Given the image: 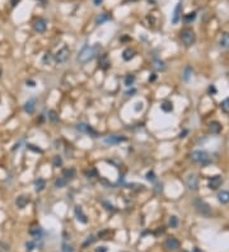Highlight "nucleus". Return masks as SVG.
<instances>
[{
  "label": "nucleus",
  "instance_id": "1",
  "mask_svg": "<svg viewBox=\"0 0 229 252\" xmlns=\"http://www.w3.org/2000/svg\"><path fill=\"white\" fill-rule=\"evenodd\" d=\"M99 51H101L99 44H96L93 46H84L78 55V61L80 64H87L89 61H92L99 54Z\"/></svg>",
  "mask_w": 229,
  "mask_h": 252
},
{
  "label": "nucleus",
  "instance_id": "2",
  "mask_svg": "<svg viewBox=\"0 0 229 252\" xmlns=\"http://www.w3.org/2000/svg\"><path fill=\"white\" fill-rule=\"evenodd\" d=\"M193 205H195V209H196V211H197L200 215L205 216V218H209V216L211 215V208L209 206V204L205 203L204 200L196 199V200L193 201Z\"/></svg>",
  "mask_w": 229,
  "mask_h": 252
},
{
  "label": "nucleus",
  "instance_id": "3",
  "mask_svg": "<svg viewBox=\"0 0 229 252\" xmlns=\"http://www.w3.org/2000/svg\"><path fill=\"white\" fill-rule=\"evenodd\" d=\"M191 159H192L195 163H200V164H204V166L210 163L209 154L204 150H195L192 154H191Z\"/></svg>",
  "mask_w": 229,
  "mask_h": 252
},
{
  "label": "nucleus",
  "instance_id": "4",
  "mask_svg": "<svg viewBox=\"0 0 229 252\" xmlns=\"http://www.w3.org/2000/svg\"><path fill=\"white\" fill-rule=\"evenodd\" d=\"M195 40H196V36H195V32L191 31V29H185V31L181 33V41L185 46L193 45Z\"/></svg>",
  "mask_w": 229,
  "mask_h": 252
},
{
  "label": "nucleus",
  "instance_id": "5",
  "mask_svg": "<svg viewBox=\"0 0 229 252\" xmlns=\"http://www.w3.org/2000/svg\"><path fill=\"white\" fill-rule=\"evenodd\" d=\"M126 140H127V138L124 135H108L103 139V143L106 145H117L120 143L126 142Z\"/></svg>",
  "mask_w": 229,
  "mask_h": 252
},
{
  "label": "nucleus",
  "instance_id": "6",
  "mask_svg": "<svg viewBox=\"0 0 229 252\" xmlns=\"http://www.w3.org/2000/svg\"><path fill=\"white\" fill-rule=\"evenodd\" d=\"M69 54H70V50L67 49L66 46H64V47H61L56 52V55H55V61L57 64H64L67 60V57H69Z\"/></svg>",
  "mask_w": 229,
  "mask_h": 252
},
{
  "label": "nucleus",
  "instance_id": "7",
  "mask_svg": "<svg viewBox=\"0 0 229 252\" xmlns=\"http://www.w3.org/2000/svg\"><path fill=\"white\" fill-rule=\"evenodd\" d=\"M76 130L80 131V132H84V134H89L91 136H93V138H97V136H98L97 131L93 129L92 126L87 125V123H78V125H76Z\"/></svg>",
  "mask_w": 229,
  "mask_h": 252
},
{
  "label": "nucleus",
  "instance_id": "8",
  "mask_svg": "<svg viewBox=\"0 0 229 252\" xmlns=\"http://www.w3.org/2000/svg\"><path fill=\"white\" fill-rule=\"evenodd\" d=\"M186 186L188 187L191 191H197L199 190V177L196 174H190L186 180Z\"/></svg>",
  "mask_w": 229,
  "mask_h": 252
},
{
  "label": "nucleus",
  "instance_id": "9",
  "mask_svg": "<svg viewBox=\"0 0 229 252\" xmlns=\"http://www.w3.org/2000/svg\"><path fill=\"white\" fill-rule=\"evenodd\" d=\"M222 185H223V178H222V176H219V174L211 177L209 182H207V186H209L210 190H218Z\"/></svg>",
  "mask_w": 229,
  "mask_h": 252
},
{
  "label": "nucleus",
  "instance_id": "10",
  "mask_svg": "<svg viewBox=\"0 0 229 252\" xmlns=\"http://www.w3.org/2000/svg\"><path fill=\"white\" fill-rule=\"evenodd\" d=\"M180 246H181L180 241L175 237H169V238H167V241H165V247H167V250H169V251H177L180 248Z\"/></svg>",
  "mask_w": 229,
  "mask_h": 252
},
{
  "label": "nucleus",
  "instance_id": "11",
  "mask_svg": "<svg viewBox=\"0 0 229 252\" xmlns=\"http://www.w3.org/2000/svg\"><path fill=\"white\" fill-rule=\"evenodd\" d=\"M36 105H37L36 98H29V99L24 103V111L27 113L32 115L33 112H35V110H36Z\"/></svg>",
  "mask_w": 229,
  "mask_h": 252
},
{
  "label": "nucleus",
  "instance_id": "12",
  "mask_svg": "<svg viewBox=\"0 0 229 252\" xmlns=\"http://www.w3.org/2000/svg\"><path fill=\"white\" fill-rule=\"evenodd\" d=\"M74 213H75V216H76V219H78L80 223H83V224H87L88 223V219H87V215L83 213V209L82 206H75L74 209Z\"/></svg>",
  "mask_w": 229,
  "mask_h": 252
},
{
  "label": "nucleus",
  "instance_id": "13",
  "mask_svg": "<svg viewBox=\"0 0 229 252\" xmlns=\"http://www.w3.org/2000/svg\"><path fill=\"white\" fill-rule=\"evenodd\" d=\"M33 27H35V31L38 32V33H43L46 31V28H47V22H46L45 19H37L35 24H33Z\"/></svg>",
  "mask_w": 229,
  "mask_h": 252
},
{
  "label": "nucleus",
  "instance_id": "14",
  "mask_svg": "<svg viewBox=\"0 0 229 252\" xmlns=\"http://www.w3.org/2000/svg\"><path fill=\"white\" fill-rule=\"evenodd\" d=\"M181 13H182V1H180L175 8V12H173V17H172V23L177 24L181 19Z\"/></svg>",
  "mask_w": 229,
  "mask_h": 252
},
{
  "label": "nucleus",
  "instance_id": "15",
  "mask_svg": "<svg viewBox=\"0 0 229 252\" xmlns=\"http://www.w3.org/2000/svg\"><path fill=\"white\" fill-rule=\"evenodd\" d=\"M28 203H29V200H28L27 196H24V195H20V196H18V198L15 199V205L19 209H24L25 206H27Z\"/></svg>",
  "mask_w": 229,
  "mask_h": 252
},
{
  "label": "nucleus",
  "instance_id": "16",
  "mask_svg": "<svg viewBox=\"0 0 229 252\" xmlns=\"http://www.w3.org/2000/svg\"><path fill=\"white\" fill-rule=\"evenodd\" d=\"M112 19V15L108 14V13H102L96 18V24H103L104 22H108V20Z\"/></svg>",
  "mask_w": 229,
  "mask_h": 252
},
{
  "label": "nucleus",
  "instance_id": "17",
  "mask_svg": "<svg viewBox=\"0 0 229 252\" xmlns=\"http://www.w3.org/2000/svg\"><path fill=\"white\" fill-rule=\"evenodd\" d=\"M209 130L211 134H219L222 131V123L218 122V121H213L209 123Z\"/></svg>",
  "mask_w": 229,
  "mask_h": 252
},
{
  "label": "nucleus",
  "instance_id": "18",
  "mask_svg": "<svg viewBox=\"0 0 229 252\" xmlns=\"http://www.w3.org/2000/svg\"><path fill=\"white\" fill-rule=\"evenodd\" d=\"M109 60H108V57H107V55H101V57H99V68L102 70H107L108 68H109Z\"/></svg>",
  "mask_w": 229,
  "mask_h": 252
},
{
  "label": "nucleus",
  "instance_id": "19",
  "mask_svg": "<svg viewBox=\"0 0 229 252\" xmlns=\"http://www.w3.org/2000/svg\"><path fill=\"white\" fill-rule=\"evenodd\" d=\"M153 68L157 70V71H164L167 69V65H165V62L159 60V59H155L154 61H153Z\"/></svg>",
  "mask_w": 229,
  "mask_h": 252
},
{
  "label": "nucleus",
  "instance_id": "20",
  "mask_svg": "<svg viewBox=\"0 0 229 252\" xmlns=\"http://www.w3.org/2000/svg\"><path fill=\"white\" fill-rule=\"evenodd\" d=\"M218 200L222 204H228L229 203V191H225V190H222L219 191L218 194Z\"/></svg>",
  "mask_w": 229,
  "mask_h": 252
},
{
  "label": "nucleus",
  "instance_id": "21",
  "mask_svg": "<svg viewBox=\"0 0 229 252\" xmlns=\"http://www.w3.org/2000/svg\"><path fill=\"white\" fill-rule=\"evenodd\" d=\"M135 51L133 49H126L124 52H122V59H124L125 61H130V60H133L134 56H135Z\"/></svg>",
  "mask_w": 229,
  "mask_h": 252
},
{
  "label": "nucleus",
  "instance_id": "22",
  "mask_svg": "<svg viewBox=\"0 0 229 252\" xmlns=\"http://www.w3.org/2000/svg\"><path fill=\"white\" fill-rule=\"evenodd\" d=\"M62 177L65 178L66 181L73 180V178L75 177V169H74V168H66V169H64V172H62Z\"/></svg>",
  "mask_w": 229,
  "mask_h": 252
},
{
  "label": "nucleus",
  "instance_id": "23",
  "mask_svg": "<svg viewBox=\"0 0 229 252\" xmlns=\"http://www.w3.org/2000/svg\"><path fill=\"white\" fill-rule=\"evenodd\" d=\"M46 187V181L43 178H38V180L35 181V190L36 192H41L42 190H45Z\"/></svg>",
  "mask_w": 229,
  "mask_h": 252
},
{
  "label": "nucleus",
  "instance_id": "24",
  "mask_svg": "<svg viewBox=\"0 0 229 252\" xmlns=\"http://www.w3.org/2000/svg\"><path fill=\"white\" fill-rule=\"evenodd\" d=\"M219 45H220V47H223V49H229V33H224L222 36V38H220V41H219Z\"/></svg>",
  "mask_w": 229,
  "mask_h": 252
},
{
  "label": "nucleus",
  "instance_id": "25",
  "mask_svg": "<svg viewBox=\"0 0 229 252\" xmlns=\"http://www.w3.org/2000/svg\"><path fill=\"white\" fill-rule=\"evenodd\" d=\"M66 185H67V181L64 177H60L55 181V187H56V189H64Z\"/></svg>",
  "mask_w": 229,
  "mask_h": 252
},
{
  "label": "nucleus",
  "instance_id": "26",
  "mask_svg": "<svg viewBox=\"0 0 229 252\" xmlns=\"http://www.w3.org/2000/svg\"><path fill=\"white\" fill-rule=\"evenodd\" d=\"M160 108H162L164 112H171V111L173 110V103H172V102H169V101H165V102L162 103Z\"/></svg>",
  "mask_w": 229,
  "mask_h": 252
},
{
  "label": "nucleus",
  "instance_id": "27",
  "mask_svg": "<svg viewBox=\"0 0 229 252\" xmlns=\"http://www.w3.org/2000/svg\"><path fill=\"white\" fill-rule=\"evenodd\" d=\"M29 233H31L33 237H36V238H41V236H42V228L41 227H33L31 230H29Z\"/></svg>",
  "mask_w": 229,
  "mask_h": 252
},
{
  "label": "nucleus",
  "instance_id": "28",
  "mask_svg": "<svg viewBox=\"0 0 229 252\" xmlns=\"http://www.w3.org/2000/svg\"><path fill=\"white\" fill-rule=\"evenodd\" d=\"M49 120L51 122H54V123H56L59 121V116H57L56 111H54V110H50L49 111Z\"/></svg>",
  "mask_w": 229,
  "mask_h": 252
},
{
  "label": "nucleus",
  "instance_id": "29",
  "mask_svg": "<svg viewBox=\"0 0 229 252\" xmlns=\"http://www.w3.org/2000/svg\"><path fill=\"white\" fill-rule=\"evenodd\" d=\"M168 224H169V227H171V228H177V227H178V218L175 216V215L169 216Z\"/></svg>",
  "mask_w": 229,
  "mask_h": 252
},
{
  "label": "nucleus",
  "instance_id": "30",
  "mask_svg": "<svg viewBox=\"0 0 229 252\" xmlns=\"http://www.w3.org/2000/svg\"><path fill=\"white\" fill-rule=\"evenodd\" d=\"M134 82H135V76L133 74L126 75V78H125V85H126V87H131V85L134 84Z\"/></svg>",
  "mask_w": 229,
  "mask_h": 252
},
{
  "label": "nucleus",
  "instance_id": "31",
  "mask_svg": "<svg viewBox=\"0 0 229 252\" xmlns=\"http://www.w3.org/2000/svg\"><path fill=\"white\" fill-rule=\"evenodd\" d=\"M220 107H222V110H223V112H225V113H228L229 112V97L228 98H225L222 103H220Z\"/></svg>",
  "mask_w": 229,
  "mask_h": 252
},
{
  "label": "nucleus",
  "instance_id": "32",
  "mask_svg": "<svg viewBox=\"0 0 229 252\" xmlns=\"http://www.w3.org/2000/svg\"><path fill=\"white\" fill-rule=\"evenodd\" d=\"M52 164H54V167H61V166H62L61 157L60 155H55L54 159H52Z\"/></svg>",
  "mask_w": 229,
  "mask_h": 252
},
{
  "label": "nucleus",
  "instance_id": "33",
  "mask_svg": "<svg viewBox=\"0 0 229 252\" xmlns=\"http://www.w3.org/2000/svg\"><path fill=\"white\" fill-rule=\"evenodd\" d=\"M195 18H196V13L192 12V13H190V14L185 15L183 20H185V23H187V24H188L190 22H192V20H195Z\"/></svg>",
  "mask_w": 229,
  "mask_h": 252
},
{
  "label": "nucleus",
  "instance_id": "34",
  "mask_svg": "<svg viewBox=\"0 0 229 252\" xmlns=\"http://www.w3.org/2000/svg\"><path fill=\"white\" fill-rule=\"evenodd\" d=\"M191 74H192V69H191L190 66H187V68H186V69H185V74H183V79L186 80V82H187V80L190 79Z\"/></svg>",
  "mask_w": 229,
  "mask_h": 252
},
{
  "label": "nucleus",
  "instance_id": "35",
  "mask_svg": "<svg viewBox=\"0 0 229 252\" xmlns=\"http://www.w3.org/2000/svg\"><path fill=\"white\" fill-rule=\"evenodd\" d=\"M61 250H62V252H74L73 246L67 245V243H62V246H61Z\"/></svg>",
  "mask_w": 229,
  "mask_h": 252
},
{
  "label": "nucleus",
  "instance_id": "36",
  "mask_svg": "<svg viewBox=\"0 0 229 252\" xmlns=\"http://www.w3.org/2000/svg\"><path fill=\"white\" fill-rule=\"evenodd\" d=\"M102 204H103V206L106 208V210H108V211H114V206H113L111 203H108V201H102Z\"/></svg>",
  "mask_w": 229,
  "mask_h": 252
},
{
  "label": "nucleus",
  "instance_id": "37",
  "mask_svg": "<svg viewBox=\"0 0 229 252\" xmlns=\"http://www.w3.org/2000/svg\"><path fill=\"white\" fill-rule=\"evenodd\" d=\"M35 247H36V245H35V242H32V241H29V242L25 243V250H27L28 252L33 251V250H35Z\"/></svg>",
  "mask_w": 229,
  "mask_h": 252
},
{
  "label": "nucleus",
  "instance_id": "38",
  "mask_svg": "<svg viewBox=\"0 0 229 252\" xmlns=\"http://www.w3.org/2000/svg\"><path fill=\"white\" fill-rule=\"evenodd\" d=\"M94 241H96V238H94V237H93V236H89V237L87 238V240H86V242L83 243V247H88L89 245H92V243L94 242Z\"/></svg>",
  "mask_w": 229,
  "mask_h": 252
},
{
  "label": "nucleus",
  "instance_id": "39",
  "mask_svg": "<svg viewBox=\"0 0 229 252\" xmlns=\"http://www.w3.org/2000/svg\"><path fill=\"white\" fill-rule=\"evenodd\" d=\"M27 149H29V150H32V152H36V153H42L41 149L37 148L36 145H33V144H27Z\"/></svg>",
  "mask_w": 229,
  "mask_h": 252
},
{
  "label": "nucleus",
  "instance_id": "40",
  "mask_svg": "<svg viewBox=\"0 0 229 252\" xmlns=\"http://www.w3.org/2000/svg\"><path fill=\"white\" fill-rule=\"evenodd\" d=\"M146 180L150 181V182H154L155 181V174H154L153 171H149V172L146 173Z\"/></svg>",
  "mask_w": 229,
  "mask_h": 252
},
{
  "label": "nucleus",
  "instance_id": "41",
  "mask_svg": "<svg viewBox=\"0 0 229 252\" xmlns=\"http://www.w3.org/2000/svg\"><path fill=\"white\" fill-rule=\"evenodd\" d=\"M154 191H155L157 195L162 194V192H163V185H162V183H157L155 187H154Z\"/></svg>",
  "mask_w": 229,
  "mask_h": 252
},
{
  "label": "nucleus",
  "instance_id": "42",
  "mask_svg": "<svg viewBox=\"0 0 229 252\" xmlns=\"http://www.w3.org/2000/svg\"><path fill=\"white\" fill-rule=\"evenodd\" d=\"M108 234H109V230H102V232L98 233V237L102 238V240H107V237H108Z\"/></svg>",
  "mask_w": 229,
  "mask_h": 252
},
{
  "label": "nucleus",
  "instance_id": "43",
  "mask_svg": "<svg viewBox=\"0 0 229 252\" xmlns=\"http://www.w3.org/2000/svg\"><path fill=\"white\" fill-rule=\"evenodd\" d=\"M86 176L87 177H94V176H97V171L94 168H92V169H89V171H86Z\"/></svg>",
  "mask_w": 229,
  "mask_h": 252
},
{
  "label": "nucleus",
  "instance_id": "44",
  "mask_svg": "<svg viewBox=\"0 0 229 252\" xmlns=\"http://www.w3.org/2000/svg\"><path fill=\"white\" fill-rule=\"evenodd\" d=\"M42 61H43V64H50L51 61V54H45L43 55V59H42Z\"/></svg>",
  "mask_w": 229,
  "mask_h": 252
},
{
  "label": "nucleus",
  "instance_id": "45",
  "mask_svg": "<svg viewBox=\"0 0 229 252\" xmlns=\"http://www.w3.org/2000/svg\"><path fill=\"white\" fill-rule=\"evenodd\" d=\"M96 252H107V247L106 246H101V247H97Z\"/></svg>",
  "mask_w": 229,
  "mask_h": 252
},
{
  "label": "nucleus",
  "instance_id": "46",
  "mask_svg": "<svg viewBox=\"0 0 229 252\" xmlns=\"http://www.w3.org/2000/svg\"><path fill=\"white\" fill-rule=\"evenodd\" d=\"M209 93H210V94H215V93H216V89H215L214 85H210V87H209Z\"/></svg>",
  "mask_w": 229,
  "mask_h": 252
},
{
  "label": "nucleus",
  "instance_id": "47",
  "mask_svg": "<svg viewBox=\"0 0 229 252\" xmlns=\"http://www.w3.org/2000/svg\"><path fill=\"white\" fill-rule=\"evenodd\" d=\"M135 93H136V89H131V91H127L125 94L126 96H133V94H135Z\"/></svg>",
  "mask_w": 229,
  "mask_h": 252
},
{
  "label": "nucleus",
  "instance_id": "48",
  "mask_svg": "<svg viewBox=\"0 0 229 252\" xmlns=\"http://www.w3.org/2000/svg\"><path fill=\"white\" fill-rule=\"evenodd\" d=\"M25 83H27V85H28V87H35V85H36V83L33 82V80H27V82H25Z\"/></svg>",
  "mask_w": 229,
  "mask_h": 252
},
{
  "label": "nucleus",
  "instance_id": "49",
  "mask_svg": "<svg viewBox=\"0 0 229 252\" xmlns=\"http://www.w3.org/2000/svg\"><path fill=\"white\" fill-rule=\"evenodd\" d=\"M163 233H164V228H160L155 232V236H159V234H163Z\"/></svg>",
  "mask_w": 229,
  "mask_h": 252
},
{
  "label": "nucleus",
  "instance_id": "50",
  "mask_svg": "<svg viewBox=\"0 0 229 252\" xmlns=\"http://www.w3.org/2000/svg\"><path fill=\"white\" fill-rule=\"evenodd\" d=\"M155 79H157V75H155V74H150V76H149V82H154Z\"/></svg>",
  "mask_w": 229,
  "mask_h": 252
},
{
  "label": "nucleus",
  "instance_id": "51",
  "mask_svg": "<svg viewBox=\"0 0 229 252\" xmlns=\"http://www.w3.org/2000/svg\"><path fill=\"white\" fill-rule=\"evenodd\" d=\"M135 106H136V107H135V111H139V110L143 108V103H136Z\"/></svg>",
  "mask_w": 229,
  "mask_h": 252
},
{
  "label": "nucleus",
  "instance_id": "52",
  "mask_svg": "<svg viewBox=\"0 0 229 252\" xmlns=\"http://www.w3.org/2000/svg\"><path fill=\"white\" fill-rule=\"evenodd\" d=\"M187 134H188V131H187V130H185V131H182V132H181V134H180V138H185V136H186V135H187Z\"/></svg>",
  "mask_w": 229,
  "mask_h": 252
},
{
  "label": "nucleus",
  "instance_id": "53",
  "mask_svg": "<svg viewBox=\"0 0 229 252\" xmlns=\"http://www.w3.org/2000/svg\"><path fill=\"white\" fill-rule=\"evenodd\" d=\"M102 1H103V0H93V3H94V5H101V4H102Z\"/></svg>",
  "mask_w": 229,
  "mask_h": 252
},
{
  "label": "nucleus",
  "instance_id": "54",
  "mask_svg": "<svg viewBox=\"0 0 229 252\" xmlns=\"http://www.w3.org/2000/svg\"><path fill=\"white\" fill-rule=\"evenodd\" d=\"M10 3H12V5H13V7H15L17 4L19 3V0H10Z\"/></svg>",
  "mask_w": 229,
  "mask_h": 252
},
{
  "label": "nucleus",
  "instance_id": "55",
  "mask_svg": "<svg viewBox=\"0 0 229 252\" xmlns=\"http://www.w3.org/2000/svg\"><path fill=\"white\" fill-rule=\"evenodd\" d=\"M193 252H200V251H199L197 248H195V250H193Z\"/></svg>",
  "mask_w": 229,
  "mask_h": 252
},
{
  "label": "nucleus",
  "instance_id": "56",
  "mask_svg": "<svg viewBox=\"0 0 229 252\" xmlns=\"http://www.w3.org/2000/svg\"><path fill=\"white\" fill-rule=\"evenodd\" d=\"M129 1H138V0H129Z\"/></svg>",
  "mask_w": 229,
  "mask_h": 252
},
{
  "label": "nucleus",
  "instance_id": "57",
  "mask_svg": "<svg viewBox=\"0 0 229 252\" xmlns=\"http://www.w3.org/2000/svg\"><path fill=\"white\" fill-rule=\"evenodd\" d=\"M182 252H187V251H182Z\"/></svg>",
  "mask_w": 229,
  "mask_h": 252
},
{
  "label": "nucleus",
  "instance_id": "58",
  "mask_svg": "<svg viewBox=\"0 0 229 252\" xmlns=\"http://www.w3.org/2000/svg\"><path fill=\"white\" fill-rule=\"evenodd\" d=\"M122 252H126V251H122Z\"/></svg>",
  "mask_w": 229,
  "mask_h": 252
}]
</instances>
